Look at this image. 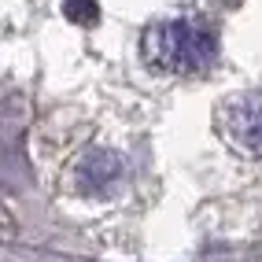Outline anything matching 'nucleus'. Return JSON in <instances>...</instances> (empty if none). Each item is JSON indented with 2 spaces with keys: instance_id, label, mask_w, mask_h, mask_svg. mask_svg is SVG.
Segmentation results:
<instances>
[{
  "instance_id": "1",
  "label": "nucleus",
  "mask_w": 262,
  "mask_h": 262,
  "mask_svg": "<svg viewBox=\"0 0 262 262\" xmlns=\"http://www.w3.org/2000/svg\"><path fill=\"white\" fill-rule=\"evenodd\" d=\"M144 59L170 74H196L207 71L218 56V37L211 26L196 19H163L144 30Z\"/></svg>"
},
{
  "instance_id": "2",
  "label": "nucleus",
  "mask_w": 262,
  "mask_h": 262,
  "mask_svg": "<svg viewBox=\"0 0 262 262\" xmlns=\"http://www.w3.org/2000/svg\"><path fill=\"white\" fill-rule=\"evenodd\" d=\"M222 129L236 151L262 159V93L233 96L222 111Z\"/></svg>"
},
{
  "instance_id": "3",
  "label": "nucleus",
  "mask_w": 262,
  "mask_h": 262,
  "mask_svg": "<svg viewBox=\"0 0 262 262\" xmlns=\"http://www.w3.org/2000/svg\"><path fill=\"white\" fill-rule=\"evenodd\" d=\"M118 173H122V163H118L115 151H89V155L81 159V166H78V185H81L85 192H89V188L100 192V188L115 185Z\"/></svg>"
},
{
  "instance_id": "4",
  "label": "nucleus",
  "mask_w": 262,
  "mask_h": 262,
  "mask_svg": "<svg viewBox=\"0 0 262 262\" xmlns=\"http://www.w3.org/2000/svg\"><path fill=\"white\" fill-rule=\"evenodd\" d=\"M67 19L74 23H93L96 19V0H67Z\"/></svg>"
}]
</instances>
